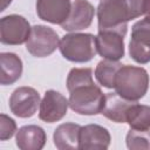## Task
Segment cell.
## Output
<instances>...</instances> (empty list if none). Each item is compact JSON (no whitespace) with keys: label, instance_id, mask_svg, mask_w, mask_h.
I'll use <instances>...</instances> for the list:
<instances>
[{"label":"cell","instance_id":"cell-15","mask_svg":"<svg viewBox=\"0 0 150 150\" xmlns=\"http://www.w3.org/2000/svg\"><path fill=\"white\" fill-rule=\"evenodd\" d=\"M47 141L46 131L35 124L21 127L15 135L16 146L21 150H40Z\"/></svg>","mask_w":150,"mask_h":150},{"label":"cell","instance_id":"cell-19","mask_svg":"<svg viewBox=\"0 0 150 150\" xmlns=\"http://www.w3.org/2000/svg\"><path fill=\"white\" fill-rule=\"evenodd\" d=\"M125 123H128L131 129L150 130V105L135 102L127 114Z\"/></svg>","mask_w":150,"mask_h":150},{"label":"cell","instance_id":"cell-12","mask_svg":"<svg viewBox=\"0 0 150 150\" xmlns=\"http://www.w3.org/2000/svg\"><path fill=\"white\" fill-rule=\"evenodd\" d=\"M111 136L107 128L98 124H87L80 130V150H105L109 148Z\"/></svg>","mask_w":150,"mask_h":150},{"label":"cell","instance_id":"cell-4","mask_svg":"<svg viewBox=\"0 0 150 150\" xmlns=\"http://www.w3.org/2000/svg\"><path fill=\"white\" fill-rule=\"evenodd\" d=\"M104 100L105 95L94 82L70 90L68 98L69 107L73 111L88 116L101 114L104 105Z\"/></svg>","mask_w":150,"mask_h":150},{"label":"cell","instance_id":"cell-20","mask_svg":"<svg viewBox=\"0 0 150 150\" xmlns=\"http://www.w3.org/2000/svg\"><path fill=\"white\" fill-rule=\"evenodd\" d=\"M125 143L130 150H150V130L130 128L125 136Z\"/></svg>","mask_w":150,"mask_h":150},{"label":"cell","instance_id":"cell-17","mask_svg":"<svg viewBox=\"0 0 150 150\" xmlns=\"http://www.w3.org/2000/svg\"><path fill=\"white\" fill-rule=\"evenodd\" d=\"M22 74V61L14 53L0 54V83L9 86L15 83Z\"/></svg>","mask_w":150,"mask_h":150},{"label":"cell","instance_id":"cell-14","mask_svg":"<svg viewBox=\"0 0 150 150\" xmlns=\"http://www.w3.org/2000/svg\"><path fill=\"white\" fill-rule=\"evenodd\" d=\"M135 102H137V101L127 100V98L122 97L121 95H118L116 91L108 93L105 95L104 105H103L101 114L105 118H108L115 123H125L127 114Z\"/></svg>","mask_w":150,"mask_h":150},{"label":"cell","instance_id":"cell-13","mask_svg":"<svg viewBox=\"0 0 150 150\" xmlns=\"http://www.w3.org/2000/svg\"><path fill=\"white\" fill-rule=\"evenodd\" d=\"M70 9V0H36L38 16L54 25H61L68 18Z\"/></svg>","mask_w":150,"mask_h":150},{"label":"cell","instance_id":"cell-7","mask_svg":"<svg viewBox=\"0 0 150 150\" xmlns=\"http://www.w3.org/2000/svg\"><path fill=\"white\" fill-rule=\"evenodd\" d=\"M30 30L29 22L22 15L11 14L0 20V41L4 45L18 46L27 42Z\"/></svg>","mask_w":150,"mask_h":150},{"label":"cell","instance_id":"cell-22","mask_svg":"<svg viewBox=\"0 0 150 150\" xmlns=\"http://www.w3.org/2000/svg\"><path fill=\"white\" fill-rule=\"evenodd\" d=\"M16 132V123L15 121L7 116L6 114L0 115V139L7 141L14 136Z\"/></svg>","mask_w":150,"mask_h":150},{"label":"cell","instance_id":"cell-9","mask_svg":"<svg viewBox=\"0 0 150 150\" xmlns=\"http://www.w3.org/2000/svg\"><path fill=\"white\" fill-rule=\"evenodd\" d=\"M40 94L32 87H19L9 97V109L20 118L32 117L40 108Z\"/></svg>","mask_w":150,"mask_h":150},{"label":"cell","instance_id":"cell-1","mask_svg":"<svg viewBox=\"0 0 150 150\" xmlns=\"http://www.w3.org/2000/svg\"><path fill=\"white\" fill-rule=\"evenodd\" d=\"M98 30L128 28L130 20L143 14V0H102L97 6Z\"/></svg>","mask_w":150,"mask_h":150},{"label":"cell","instance_id":"cell-2","mask_svg":"<svg viewBox=\"0 0 150 150\" xmlns=\"http://www.w3.org/2000/svg\"><path fill=\"white\" fill-rule=\"evenodd\" d=\"M115 91L130 101L141 100L149 88V74L142 67L123 64L115 77Z\"/></svg>","mask_w":150,"mask_h":150},{"label":"cell","instance_id":"cell-6","mask_svg":"<svg viewBox=\"0 0 150 150\" xmlns=\"http://www.w3.org/2000/svg\"><path fill=\"white\" fill-rule=\"evenodd\" d=\"M128 28L100 29L95 36L96 50L103 57L118 61L124 56V36Z\"/></svg>","mask_w":150,"mask_h":150},{"label":"cell","instance_id":"cell-21","mask_svg":"<svg viewBox=\"0 0 150 150\" xmlns=\"http://www.w3.org/2000/svg\"><path fill=\"white\" fill-rule=\"evenodd\" d=\"M94 82L93 80V70L91 68H73L70 69L68 76H67V89L68 91L83 86Z\"/></svg>","mask_w":150,"mask_h":150},{"label":"cell","instance_id":"cell-8","mask_svg":"<svg viewBox=\"0 0 150 150\" xmlns=\"http://www.w3.org/2000/svg\"><path fill=\"white\" fill-rule=\"evenodd\" d=\"M129 54L134 61L141 64L150 62V21L142 19L131 28Z\"/></svg>","mask_w":150,"mask_h":150},{"label":"cell","instance_id":"cell-3","mask_svg":"<svg viewBox=\"0 0 150 150\" xmlns=\"http://www.w3.org/2000/svg\"><path fill=\"white\" fill-rule=\"evenodd\" d=\"M59 49L64 59L71 62H88L96 55L95 36L90 33H69L60 40Z\"/></svg>","mask_w":150,"mask_h":150},{"label":"cell","instance_id":"cell-5","mask_svg":"<svg viewBox=\"0 0 150 150\" xmlns=\"http://www.w3.org/2000/svg\"><path fill=\"white\" fill-rule=\"evenodd\" d=\"M59 45V35L53 28L43 25H35L32 27L29 38L26 42V49L35 57H46L53 54Z\"/></svg>","mask_w":150,"mask_h":150},{"label":"cell","instance_id":"cell-16","mask_svg":"<svg viewBox=\"0 0 150 150\" xmlns=\"http://www.w3.org/2000/svg\"><path fill=\"white\" fill-rule=\"evenodd\" d=\"M81 125L76 123H62L55 130L53 135L54 144L59 150H76L79 149Z\"/></svg>","mask_w":150,"mask_h":150},{"label":"cell","instance_id":"cell-18","mask_svg":"<svg viewBox=\"0 0 150 150\" xmlns=\"http://www.w3.org/2000/svg\"><path fill=\"white\" fill-rule=\"evenodd\" d=\"M123 64L118 61H112L104 59L100 61L95 68V77L97 82L104 88L112 89L115 87V77L118 69Z\"/></svg>","mask_w":150,"mask_h":150},{"label":"cell","instance_id":"cell-23","mask_svg":"<svg viewBox=\"0 0 150 150\" xmlns=\"http://www.w3.org/2000/svg\"><path fill=\"white\" fill-rule=\"evenodd\" d=\"M143 14L145 19L150 21V0H143Z\"/></svg>","mask_w":150,"mask_h":150},{"label":"cell","instance_id":"cell-11","mask_svg":"<svg viewBox=\"0 0 150 150\" xmlns=\"http://www.w3.org/2000/svg\"><path fill=\"white\" fill-rule=\"evenodd\" d=\"M95 8L87 0H74L68 18L60 25L67 32H79L88 28L94 19Z\"/></svg>","mask_w":150,"mask_h":150},{"label":"cell","instance_id":"cell-10","mask_svg":"<svg viewBox=\"0 0 150 150\" xmlns=\"http://www.w3.org/2000/svg\"><path fill=\"white\" fill-rule=\"evenodd\" d=\"M69 107V101L56 90H47L40 103L39 117L46 123H54L62 120Z\"/></svg>","mask_w":150,"mask_h":150},{"label":"cell","instance_id":"cell-24","mask_svg":"<svg viewBox=\"0 0 150 150\" xmlns=\"http://www.w3.org/2000/svg\"><path fill=\"white\" fill-rule=\"evenodd\" d=\"M11 2H12V0H1V12L2 11H5L9 5H11Z\"/></svg>","mask_w":150,"mask_h":150}]
</instances>
